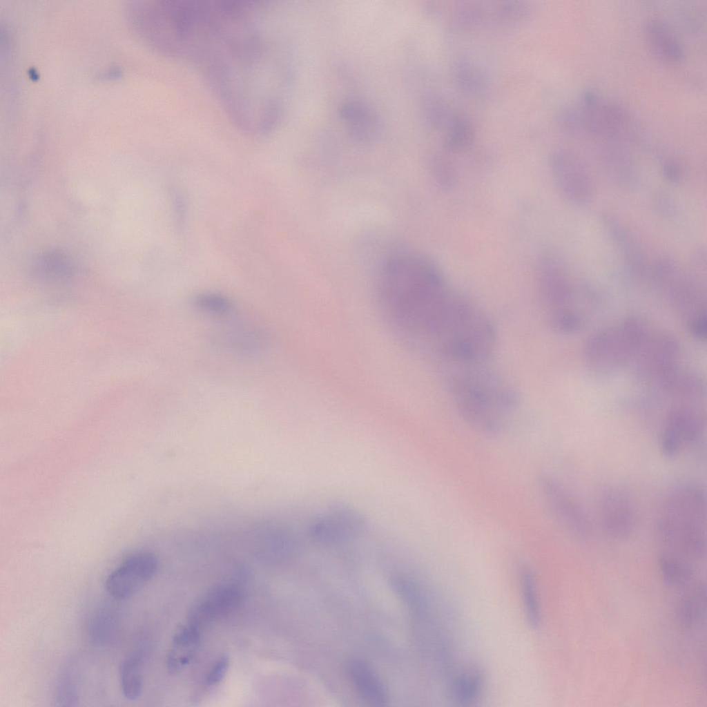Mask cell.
Listing matches in <instances>:
<instances>
[{
  "mask_svg": "<svg viewBox=\"0 0 707 707\" xmlns=\"http://www.w3.org/2000/svg\"><path fill=\"white\" fill-rule=\"evenodd\" d=\"M267 10L249 3L224 14L193 60L235 126L255 135L277 126L289 81L286 55L268 21Z\"/></svg>",
  "mask_w": 707,
  "mask_h": 707,
  "instance_id": "6da1fadb",
  "label": "cell"
},
{
  "mask_svg": "<svg viewBox=\"0 0 707 707\" xmlns=\"http://www.w3.org/2000/svg\"><path fill=\"white\" fill-rule=\"evenodd\" d=\"M452 291L438 267L412 249L389 253L378 271L376 296L387 324L400 340L423 354Z\"/></svg>",
  "mask_w": 707,
  "mask_h": 707,
  "instance_id": "7a4b0ae2",
  "label": "cell"
},
{
  "mask_svg": "<svg viewBox=\"0 0 707 707\" xmlns=\"http://www.w3.org/2000/svg\"><path fill=\"white\" fill-rule=\"evenodd\" d=\"M489 360L443 361L439 365L447 391L463 419L480 433L495 435L516 413L519 397Z\"/></svg>",
  "mask_w": 707,
  "mask_h": 707,
  "instance_id": "3957f363",
  "label": "cell"
},
{
  "mask_svg": "<svg viewBox=\"0 0 707 707\" xmlns=\"http://www.w3.org/2000/svg\"><path fill=\"white\" fill-rule=\"evenodd\" d=\"M706 498L692 483L674 487L664 496L656 517L661 554L687 562L701 559L706 549Z\"/></svg>",
  "mask_w": 707,
  "mask_h": 707,
  "instance_id": "277c9868",
  "label": "cell"
},
{
  "mask_svg": "<svg viewBox=\"0 0 707 707\" xmlns=\"http://www.w3.org/2000/svg\"><path fill=\"white\" fill-rule=\"evenodd\" d=\"M650 329L637 316L592 333L583 347V360L592 372L606 375L630 365Z\"/></svg>",
  "mask_w": 707,
  "mask_h": 707,
  "instance_id": "5b68a950",
  "label": "cell"
},
{
  "mask_svg": "<svg viewBox=\"0 0 707 707\" xmlns=\"http://www.w3.org/2000/svg\"><path fill=\"white\" fill-rule=\"evenodd\" d=\"M698 404L677 403L667 411L659 442L664 456L676 458L692 449L702 438L706 418Z\"/></svg>",
  "mask_w": 707,
  "mask_h": 707,
  "instance_id": "8992f818",
  "label": "cell"
},
{
  "mask_svg": "<svg viewBox=\"0 0 707 707\" xmlns=\"http://www.w3.org/2000/svg\"><path fill=\"white\" fill-rule=\"evenodd\" d=\"M679 355L680 345L673 335L650 331L630 365L638 380L655 385L679 367Z\"/></svg>",
  "mask_w": 707,
  "mask_h": 707,
  "instance_id": "52a82bcc",
  "label": "cell"
},
{
  "mask_svg": "<svg viewBox=\"0 0 707 707\" xmlns=\"http://www.w3.org/2000/svg\"><path fill=\"white\" fill-rule=\"evenodd\" d=\"M539 294L548 317L570 309L574 289L562 259L554 252L544 251L536 264Z\"/></svg>",
  "mask_w": 707,
  "mask_h": 707,
  "instance_id": "ba28073f",
  "label": "cell"
},
{
  "mask_svg": "<svg viewBox=\"0 0 707 707\" xmlns=\"http://www.w3.org/2000/svg\"><path fill=\"white\" fill-rule=\"evenodd\" d=\"M539 485L548 505L563 527L579 538L588 539L593 535L588 513L568 487L548 474L540 475Z\"/></svg>",
  "mask_w": 707,
  "mask_h": 707,
  "instance_id": "9c48e42d",
  "label": "cell"
},
{
  "mask_svg": "<svg viewBox=\"0 0 707 707\" xmlns=\"http://www.w3.org/2000/svg\"><path fill=\"white\" fill-rule=\"evenodd\" d=\"M550 174L561 196L576 206L589 204L594 195L593 178L584 164L573 153L556 152L550 161Z\"/></svg>",
  "mask_w": 707,
  "mask_h": 707,
  "instance_id": "30bf717a",
  "label": "cell"
},
{
  "mask_svg": "<svg viewBox=\"0 0 707 707\" xmlns=\"http://www.w3.org/2000/svg\"><path fill=\"white\" fill-rule=\"evenodd\" d=\"M599 523L610 539L624 541L631 537L637 528L638 513L633 499L623 488L609 486L598 498Z\"/></svg>",
  "mask_w": 707,
  "mask_h": 707,
  "instance_id": "8fae6325",
  "label": "cell"
},
{
  "mask_svg": "<svg viewBox=\"0 0 707 707\" xmlns=\"http://www.w3.org/2000/svg\"><path fill=\"white\" fill-rule=\"evenodd\" d=\"M158 559L151 552H139L128 556L107 577L105 588L115 599H126L135 594L155 576Z\"/></svg>",
  "mask_w": 707,
  "mask_h": 707,
  "instance_id": "7c38bea8",
  "label": "cell"
},
{
  "mask_svg": "<svg viewBox=\"0 0 707 707\" xmlns=\"http://www.w3.org/2000/svg\"><path fill=\"white\" fill-rule=\"evenodd\" d=\"M242 599V592L237 585H217L193 605L188 612V623L201 629L206 624L233 613L240 606Z\"/></svg>",
  "mask_w": 707,
  "mask_h": 707,
  "instance_id": "4fadbf2b",
  "label": "cell"
},
{
  "mask_svg": "<svg viewBox=\"0 0 707 707\" xmlns=\"http://www.w3.org/2000/svg\"><path fill=\"white\" fill-rule=\"evenodd\" d=\"M606 230L619 248L631 273L641 281L649 282L651 266L639 242L623 222L610 214L601 217Z\"/></svg>",
  "mask_w": 707,
  "mask_h": 707,
  "instance_id": "5bb4252c",
  "label": "cell"
},
{
  "mask_svg": "<svg viewBox=\"0 0 707 707\" xmlns=\"http://www.w3.org/2000/svg\"><path fill=\"white\" fill-rule=\"evenodd\" d=\"M346 670L354 688L365 702L372 706L387 705V690L367 662L359 659H352L347 662Z\"/></svg>",
  "mask_w": 707,
  "mask_h": 707,
  "instance_id": "9a60e30c",
  "label": "cell"
},
{
  "mask_svg": "<svg viewBox=\"0 0 707 707\" xmlns=\"http://www.w3.org/2000/svg\"><path fill=\"white\" fill-rule=\"evenodd\" d=\"M583 117L591 130L607 135H615L626 124L625 114L617 106L601 102L592 94L583 99Z\"/></svg>",
  "mask_w": 707,
  "mask_h": 707,
  "instance_id": "2e32d148",
  "label": "cell"
},
{
  "mask_svg": "<svg viewBox=\"0 0 707 707\" xmlns=\"http://www.w3.org/2000/svg\"><path fill=\"white\" fill-rule=\"evenodd\" d=\"M200 630L188 623L175 632L166 658V668L169 673H178L189 664L200 643Z\"/></svg>",
  "mask_w": 707,
  "mask_h": 707,
  "instance_id": "e0dca14e",
  "label": "cell"
},
{
  "mask_svg": "<svg viewBox=\"0 0 707 707\" xmlns=\"http://www.w3.org/2000/svg\"><path fill=\"white\" fill-rule=\"evenodd\" d=\"M646 41L652 53L667 61H678L683 56L680 43L668 28L658 21H650L644 27Z\"/></svg>",
  "mask_w": 707,
  "mask_h": 707,
  "instance_id": "ac0fdd59",
  "label": "cell"
},
{
  "mask_svg": "<svg viewBox=\"0 0 707 707\" xmlns=\"http://www.w3.org/2000/svg\"><path fill=\"white\" fill-rule=\"evenodd\" d=\"M483 677L480 670L467 668L460 672L450 684L451 695L461 705H470L478 700L483 690Z\"/></svg>",
  "mask_w": 707,
  "mask_h": 707,
  "instance_id": "d6986e66",
  "label": "cell"
},
{
  "mask_svg": "<svg viewBox=\"0 0 707 707\" xmlns=\"http://www.w3.org/2000/svg\"><path fill=\"white\" fill-rule=\"evenodd\" d=\"M142 655L139 651L128 654L119 666V684L123 695L129 700H135L142 693Z\"/></svg>",
  "mask_w": 707,
  "mask_h": 707,
  "instance_id": "ffe728a7",
  "label": "cell"
},
{
  "mask_svg": "<svg viewBox=\"0 0 707 707\" xmlns=\"http://www.w3.org/2000/svg\"><path fill=\"white\" fill-rule=\"evenodd\" d=\"M80 700L79 673L75 663L68 662L61 669L56 684L55 701L59 706H75Z\"/></svg>",
  "mask_w": 707,
  "mask_h": 707,
  "instance_id": "44dd1931",
  "label": "cell"
},
{
  "mask_svg": "<svg viewBox=\"0 0 707 707\" xmlns=\"http://www.w3.org/2000/svg\"><path fill=\"white\" fill-rule=\"evenodd\" d=\"M88 629L92 641L97 645H110L118 637L117 620L108 609H101L95 612L89 621Z\"/></svg>",
  "mask_w": 707,
  "mask_h": 707,
  "instance_id": "7402d4cb",
  "label": "cell"
},
{
  "mask_svg": "<svg viewBox=\"0 0 707 707\" xmlns=\"http://www.w3.org/2000/svg\"><path fill=\"white\" fill-rule=\"evenodd\" d=\"M519 581L527 622L536 629L541 623V610L534 576L529 569H523L520 573Z\"/></svg>",
  "mask_w": 707,
  "mask_h": 707,
  "instance_id": "603a6c76",
  "label": "cell"
},
{
  "mask_svg": "<svg viewBox=\"0 0 707 707\" xmlns=\"http://www.w3.org/2000/svg\"><path fill=\"white\" fill-rule=\"evenodd\" d=\"M201 313L215 317H226L233 311V304L225 296L215 293L197 295L193 302Z\"/></svg>",
  "mask_w": 707,
  "mask_h": 707,
  "instance_id": "cb8c5ba5",
  "label": "cell"
},
{
  "mask_svg": "<svg viewBox=\"0 0 707 707\" xmlns=\"http://www.w3.org/2000/svg\"><path fill=\"white\" fill-rule=\"evenodd\" d=\"M548 321L553 331L562 334L577 333L583 326L581 317L572 309L549 316Z\"/></svg>",
  "mask_w": 707,
  "mask_h": 707,
  "instance_id": "d4e9b609",
  "label": "cell"
},
{
  "mask_svg": "<svg viewBox=\"0 0 707 707\" xmlns=\"http://www.w3.org/2000/svg\"><path fill=\"white\" fill-rule=\"evenodd\" d=\"M431 174L436 184L443 190H449L456 184V171L452 166L444 161L434 162Z\"/></svg>",
  "mask_w": 707,
  "mask_h": 707,
  "instance_id": "484cf974",
  "label": "cell"
},
{
  "mask_svg": "<svg viewBox=\"0 0 707 707\" xmlns=\"http://www.w3.org/2000/svg\"><path fill=\"white\" fill-rule=\"evenodd\" d=\"M229 666V659L226 656H222L217 659L209 670L206 681L209 685L219 684L226 675Z\"/></svg>",
  "mask_w": 707,
  "mask_h": 707,
  "instance_id": "4316f807",
  "label": "cell"
},
{
  "mask_svg": "<svg viewBox=\"0 0 707 707\" xmlns=\"http://www.w3.org/2000/svg\"><path fill=\"white\" fill-rule=\"evenodd\" d=\"M686 323L688 331L694 338L701 341L706 340L707 333L706 312L695 316Z\"/></svg>",
  "mask_w": 707,
  "mask_h": 707,
  "instance_id": "83f0119b",
  "label": "cell"
},
{
  "mask_svg": "<svg viewBox=\"0 0 707 707\" xmlns=\"http://www.w3.org/2000/svg\"><path fill=\"white\" fill-rule=\"evenodd\" d=\"M663 173L665 177L672 183L679 182L684 174L680 166L672 161L664 164Z\"/></svg>",
  "mask_w": 707,
  "mask_h": 707,
  "instance_id": "f1b7e54d",
  "label": "cell"
}]
</instances>
